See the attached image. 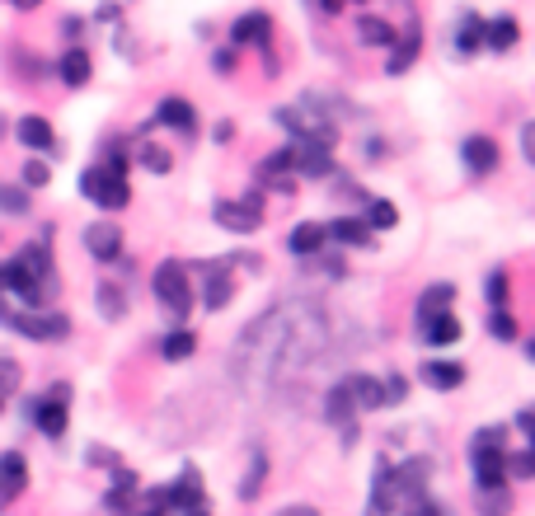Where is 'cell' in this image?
I'll use <instances>...</instances> for the list:
<instances>
[{"instance_id":"6da1fadb","label":"cell","mask_w":535,"mask_h":516,"mask_svg":"<svg viewBox=\"0 0 535 516\" xmlns=\"http://www.w3.org/2000/svg\"><path fill=\"white\" fill-rule=\"evenodd\" d=\"M0 324L5 329H15V334L33 338V343H57V338L71 334V319L62 310H0Z\"/></svg>"},{"instance_id":"7a4b0ae2","label":"cell","mask_w":535,"mask_h":516,"mask_svg":"<svg viewBox=\"0 0 535 516\" xmlns=\"http://www.w3.org/2000/svg\"><path fill=\"white\" fill-rule=\"evenodd\" d=\"M470 470H474V484L479 488H507V451H503V432H498V427L474 437Z\"/></svg>"},{"instance_id":"3957f363","label":"cell","mask_w":535,"mask_h":516,"mask_svg":"<svg viewBox=\"0 0 535 516\" xmlns=\"http://www.w3.org/2000/svg\"><path fill=\"white\" fill-rule=\"evenodd\" d=\"M80 193L94 202V207H108V212H118V207H127V198H132V188H127V174L113 165H94L80 174Z\"/></svg>"},{"instance_id":"277c9868","label":"cell","mask_w":535,"mask_h":516,"mask_svg":"<svg viewBox=\"0 0 535 516\" xmlns=\"http://www.w3.org/2000/svg\"><path fill=\"white\" fill-rule=\"evenodd\" d=\"M151 287H155V301L165 305V310H174V315H184L188 305H193V287H188V268H184V263H160Z\"/></svg>"},{"instance_id":"5b68a950","label":"cell","mask_w":535,"mask_h":516,"mask_svg":"<svg viewBox=\"0 0 535 516\" xmlns=\"http://www.w3.org/2000/svg\"><path fill=\"white\" fill-rule=\"evenodd\" d=\"M66 404H71V385H52L43 399L29 404V418L43 437H62L66 432Z\"/></svg>"},{"instance_id":"8992f818","label":"cell","mask_w":535,"mask_h":516,"mask_svg":"<svg viewBox=\"0 0 535 516\" xmlns=\"http://www.w3.org/2000/svg\"><path fill=\"white\" fill-rule=\"evenodd\" d=\"M212 216H216V226H221V230L249 235V230L263 221V198H259V193H245L240 202H216Z\"/></svg>"},{"instance_id":"52a82bcc","label":"cell","mask_w":535,"mask_h":516,"mask_svg":"<svg viewBox=\"0 0 535 516\" xmlns=\"http://www.w3.org/2000/svg\"><path fill=\"white\" fill-rule=\"evenodd\" d=\"M230 296H235V282H230V258H216L202 268V305L207 310H226Z\"/></svg>"},{"instance_id":"ba28073f","label":"cell","mask_w":535,"mask_h":516,"mask_svg":"<svg viewBox=\"0 0 535 516\" xmlns=\"http://www.w3.org/2000/svg\"><path fill=\"white\" fill-rule=\"evenodd\" d=\"M85 249H90L99 263H113V258L123 254V230L108 226V221H99V226L85 230Z\"/></svg>"},{"instance_id":"9c48e42d","label":"cell","mask_w":535,"mask_h":516,"mask_svg":"<svg viewBox=\"0 0 535 516\" xmlns=\"http://www.w3.org/2000/svg\"><path fill=\"white\" fill-rule=\"evenodd\" d=\"M29 488V465H24V456H0V502H15L19 493Z\"/></svg>"},{"instance_id":"30bf717a","label":"cell","mask_w":535,"mask_h":516,"mask_svg":"<svg viewBox=\"0 0 535 516\" xmlns=\"http://www.w3.org/2000/svg\"><path fill=\"white\" fill-rule=\"evenodd\" d=\"M296 169L310 174V179H324V174H334V155L324 141H301L296 146Z\"/></svg>"},{"instance_id":"8fae6325","label":"cell","mask_w":535,"mask_h":516,"mask_svg":"<svg viewBox=\"0 0 535 516\" xmlns=\"http://www.w3.org/2000/svg\"><path fill=\"white\" fill-rule=\"evenodd\" d=\"M230 38H235V47H268V38H273V19H268V15H245V19H235Z\"/></svg>"},{"instance_id":"7c38bea8","label":"cell","mask_w":535,"mask_h":516,"mask_svg":"<svg viewBox=\"0 0 535 516\" xmlns=\"http://www.w3.org/2000/svg\"><path fill=\"white\" fill-rule=\"evenodd\" d=\"M446 301H456V287H451V282H437V287L423 291V296H418V329H428L437 315H446Z\"/></svg>"},{"instance_id":"4fadbf2b","label":"cell","mask_w":535,"mask_h":516,"mask_svg":"<svg viewBox=\"0 0 535 516\" xmlns=\"http://www.w3.org/2000/svg\"><path fill=\"white\" fill-rule=\"evenodd\" d=\"M460 155H465L470 174H493V169H498V146H493L489 137H470L460 146Z\"/></svg>"},{"instance_id":"5bb4252c","label":"cell","mask_w":535,"mask_h":516,"mask_svg":"<svg viewBox=\"0 0 535 516\" xmlns=\"http://www.w3.org/2000/svg\"><path fill=\"white\" fill-rule=\"evenodd\" d=\"M399 502V484H395V470L381 465L376 470V488H371V516H390Z\"/></svg>"},{"instance_id":"9a60e30c","label":"cell","mask_w":535,"mask_h":516,"mask_svg":"<svg viewBox=\"0 0 535 516\" xmlns=\"http://www.w3.org/2000/svg\"><path fill=\"white\" fill-rule=\"evenodd\" d=\"M352 413H357V404H352V390H348V380H338L334 390L324 395V418L338 427H348L352 423Z\"/></svg>"},{"instance_id":"2e32d148","label":"cell","mask_w":535,"mask_h":516,"mask_svg":"<svg viewBox=\"0 0 535 516\" xmlns=\"http://www.w3.org/2000/svg\"><path fill=\"white\" fill-rule=\"evenodd\" d=\"M19 141H24L29 151H52V146H57V137H52V127H47V118H38V113H29V118H19Z\"/></svg>"},{"instance_id":"e0dca14e","label":"cell","mask_w":535,"mask_h":516,"mask_svg":"<svg viewBox=\"0 0 535 516\" xmlns=\"http://www.w3.org/2000/svg\"><path fill=\"white\" fill-rule=\"evenodd\" d=\"M418 376L428 380L432 390H456L460 380H465V366L460 362H423V371Z\"/></svg>"},{"instance_id":"ac0fdd59","label":"cell","mask_w":535,"mask_h":516,"mask_svg":"<svg viewBox=\"0 0 535 516\" xmlns=\"http://www.w3.org/2000/svg\"><path fill=\"white\" fill-rule=\"evenodd\" d=\"M324 240H329V230H324L320 226V221H306V226H296V230H291V254H301V258H306V254H320V249H324Z\"/></svg>"},{"instance_id":"d6986e66","label":"cell","mask_w":535,"mask_h":516,"mask_svg":"<svg viewBox=\"0 0 535 516\" xmlns=\"http://www.w3.org/2000/svg\"><path fill=\"white\" fill-rule=\"evenodd\" d=\"M348 390H352V404H357V409H381L385 404V390L376 376H348Z\"/></svg>"},{"instance_id":"ffe728a7","label":"cell","mask_w":535,"mask_h":516,"mask_svg":"<svg viewBox=\"0 0 535 516\" xmlns=\"http://www.w3.org/2000/svg\"><path fill=\"white\" fill-rule=\"evenodd\" d=\"M137 502V474L132 470H118L113 474V488H108V507L118 516H127V507Z\"/></svg>"},{"instance_id":"44dd1931","label":"cell","mask_w":535,"mask_h":516,"mask_svg":"<svg viewBox=\"0 0 535 516\" xmlns=\"http://www.w3.org/2000/svg\"><path fill=\"white\" fill-rule=\"evenodd\" d=\"M193 104H184V99H165V104L155 108V122H165V127H179V132H193Z\"/></svg>"},{"instance_id":"7402d4cb","label":"cell","mask_w":535,"mask_h":516,"mask_svg":"<svg viewBox=\"0 0 535 516\" xmlns=\"http://www.w3.org/2000/svg\"><path fill=\"white\" fill-rule=\"evenodd\" d=\"M324 230H329L338 244H371V226L357 221V216H338L334 226H324Z\"/></svg>"},{"instance_id":"603a6c76","label":"cell","mask_w":535,"mask_h":516,"mask_svg":"<svg viewBox=\"0 0 535 516\" xmlns=\"http://www.w3.org/2000/svg\"><path fill=\"white\" fill-rule=\"evenodd\" d=\"M57 71H62L66 85H85V80H90V52H85V47H71Z\"/></svg>"},{"instance_id":"cb8c5ba5","label":"cell","mask_w":535,"mask_h":516,"mask_svg":"<svg viewBox=\"0 0 535 516\" xmlns=\"http://www.w3.org/2000/svg\"><path fill=\"white\" fill-rule=\"evenodd\" d=\"M512 43H517V19H489V24H484V47L507 52Z\"/></svg>"},{"instance_id":"d4e9b609","label":"cell","mask_w":535,"mask_h":516,"mask_svg":"<svg viewBox=\"0 0 535 516\" xmlns=\"http://www.w3.org/2000/svg\"><path fill=\"white\" fill-rule=\"evenodd\" d=\"M193 348H198V338L188 334V329H174V334H165V343H160V357H165V362H184V357H193Z\"/></svg>"},{"instance_id":"484cf974","label":"cell","mask_w":535,"mask_h":516,"mask_svg":"<svg viewBox=\"0 0 535 516\" xmlns=\"http://www.w3.org/2000/svg\"><path fill=\"white\" fill-rule=\"evenodd\" d=\"M357 38H362V43H371V47H385V43H395V29H390L385 19L362 15V19H357Z\"/></svg>"},{"instance_id":"4316f807","label":"cell","mask_w":535,"mask_h":516,"mask_svg":"<svg viewBox=\"0 0 535 516\" xmlns=\"http://www.w3.org/2000/svg\"><path fill=\"white\" fill-rule=\"evenodd\" d=\"M484 47V19L470 15V19H460V29H456V52H479Z\"/></svg>"},{"instance_id":"83f0119b","label":"cell","mask_w":535,"mask_h":516,"mask_svg":"<svg viewBox=\"0 0 535 516\" xmlns=\"http://www.w3.org/2000/svg\"><path fill=\"white\" fill-rule=\"evenodd\" d=\"M418 43H423V38H418V29L404 33V38H399V52L390 57V66H385V71H390V76H399V71H409L413 57H418Z\"/></svg>"},{"instance_id":"f1b7e54d","label":"cell","mask_w":535,"mask_h":516,"mask_svg":"<svg viewBox=\"0 0 535 516\" xmlns=\"http://www.w3.org/2000/svg\"><path fill=\"white\" fill-rule=\"evenodd\" d=\"M423 338H428L432 348H446V343H456V338H460V324L451 315H437L428 329H423Z\"/></svg>"},{"instance_id":"f546056e","label":"cell","mask_w":535,"mask_h":516,"mask_svg":"<svg viewBox=\"0 0 535 516\" xmlns=\"http://www.w3.org/2000/svg\"><path fill=\"white\" fill-rule=\"evenodd\" d=\"M296 169V146H282L259 165V179H273V174H291Z\"/></svg>"},{"instance_id":"4dcf8cb0","label":"cell","mask_w":535,"mask_h":516,"mask_svg":"<svg viewBox=\"0 0 535 516\" xmlns=\"http://www.w3.org/2000/svg\"><path fill=\"white\" fill-rule=\"evenodd\" d=\"M263 474H268V456H263V451H254V456H249V479L240 484V498H259Z\"/></svg>"},{"instance_id":"1f68e13d","label":"cell","mask_w":535,"mask_h":516,"mask_svg":"<svg viewBox=\"0 0 535 516\" xmlns=\"http://www.w3.org/2000/svg\"><path fill=\"white\" fill-rule=\"evenodd\" d=\"M489 334L498 338V343H512V338H517V319L507 315V310H493V315H489Z\"/></svg>"},{"instance_id":"d6a6232c","label":"cell","mask_w":535,"mask_h":516,"mask_svg":"<svg viewBox=\"0 0 535 516\" xmlns=\"http://www.w3.org/2000/svg\"><path fill=\"white\" fill-rule=\"evenodd\" d=\"M395 221H399L395 202H371V212H367V226H371V230H390Z\"/></svg>"},{"instance_id":"836d02e7","label":"cell","mask_w":535,"mask_h":516,"mask_svg":"<svg viewBox=\"0 0 535 516\" xmlns=\"http://www.w3.org/2000/svg\"><path fill=\"white\" fill-rule=\"evenodd\" d=\"M0 212L24 216L29 212V193H24V188H0Z\"/></svg>"},{"instance_id":"e575fe53","label":"cell","mask_w":535,"mask_h":516,"mask_svg":"<svg viewBox=\"0 0 535 516\" xmlns=\"http://www.w3.org/2000/svg\"><path fill=\"white\" fill-rule=\"evenodd\" d=\"M479 493H484V498H479V512H484V516H503L507 502H512L503 488H479Z\"/></svg>"},{"instance_id":"d590c367","label":"cell","mask_w":535,"mask_h":516,"mask_svg":"<svg viewBox=\"0 0 535 516\" xmlns=\"http://www.w3.org/2000/svg\"><path fill=\"white\" fill-rule=\"evenodd\" d=\"M141 165L151 169V174H169V151H160V146H141Z\"/></svg>"},{"instance_id":"8d00e7d4","label":"cell","mask_w":535,"mask_h":516,"mask_svg":"<svg viewBox=\"0 0 535 516\" xmlns=\"http://www.w3.org/2000/svg\"><path fill=\"white\" fill-rule=\"evenodd\" d=\"M47 179H52V169H47L43 160H29V165H24V188H43Z\"/></svg>"},{"instance_id":"74e56055","label":"cell","mask_w":535,"mask_h":516,"mask_svg":"<svg viewBox=\"0 0 535 516\" xmlns=\"http://www.w3.org/2000/svg\"><path fill=\"white\" fill-rule=\"evenodd\" d=\"M99 305H104L108 319H118V315H123V291H118V287H104V291H99Z\"/></svg>"},{"instance_id":"f35d334b","label":"cell","mask_w":535,"mask_h":516,"mask_svg":"<svg viewBox=\"0 0 535 516\" xmlns=\"http://www.w3.org/2000/svg\"><path fill=\"white\" fill-rule=\"evenodd\" d=\"M381 390H385V404H399V399L409 395V380H404V376H385Z\"/></svg>"},{"instance_id":"ab89813d","label":"cell","mask_w":535,"mask_h":516,"mask_svg":"<svg viewBox=\"0 0 535 516\" xmlns=\"http://www.w3.org/2000/svg\"><path fill=\"white\" fill-rule=\"evenodd\" d=\"M19 385V371H15V362H0V404L10 399V390Z\"/></svg>"},{"instance_id":"60d3db41","label":"cell","mask_w":535,"mask_h":516,"mask_svg":"<svg viewBox=\"0 0 535 516\" xmlns=\"http://www.w3.org/2000/svg\"><path fill=\"white\" fill-rule=\"evenodd\" d=\"M517 427L526 432V437H531V451H526V456L535 460V404H531V409H521V413H517Z\"/></svg>"},{"instance_id":"b9f144b4","label":"cell","mask_w":535,"mask_h":516,"mask_svg":"<svg viewBox=\"0 0 535 516\" xmlns=\"http://www.w3.org/2000/svg\"><path fill=\"white\" fill-rule=\"evenodd\" d=\"M503 291H507V273H493L489 277V301H493V310H503Z\"/></svg>"},{"instance_id":"7bdbcfd3","label":"cell","mask_w":535,"mask_h":516,"mask_svg":"<svg viewBox=\"0 0 535 516\" xmlns=\"http://www.w3.org/2000/svg\"><path fill=\"white\" fill-rule=\"evenodd\" d=\"M521 155L535 165V122H526V127H521Z\"/></svg>"},{"instance_id":"ee69618b","label":"cell","mask_w":535,"mask_h":516,"mask_svg":"<svg viewBox=\"0 0 535 516\" xmlns=\"http://www.w3.org/2000/svg\"><path fill=\"white\" fill-rule=\"evenodd\" d=\"M409 516H442V512H437V507H432L428 498H418V502H413V512H409Z\"/></svg>"},{"instance_id":"f6af8a7d","label":"cell","mask_w":535,"mask_h":516,"mask_svg":"<svg viewBox=\"0 0 535 516\" xmlns=\"http://www.w3.org/2000/svg\"><path fill=\"white\" fill-rule=\"evenodd\" d=\"M277 516H320V512H315V507H282Z\"/></svg>"},{"instance_id":"bcb514c9","label":"cell","mask_w":535,"mask_h":516,"mask_svg":"<svg viewBox=\"0 0 535 516\" xmlns=\"http://www.w3.org/2000/svg\"><path fill=\"white\" fill-rule=\"evenodd\" d=\"M315 5H320L324 15H338V10H343V0H315Z\"/></svg>"},{"instance_id":"7dc6e473","label":"cell","mask_w":535,"mask_h":516,"mask_svg":"<svg viewBox=\"0 0 535 516\" xmlns=\"http://www.w3.org/2000/svg\"><path fill=\"white\" fill-rule=\"evenodd\" d=\"M15 5H19V10H33V5H38V0H15Z\"/></svg>"},{"instance_id":"c3c4849f","label":"cell","mask_w":535,"mask_h":516,"mask_svg":"<svg viewBox=\"0 0 535 516\" xmlns=\"http://www.w3.org/2000/svg\"><path fill=\"white\" fill-rule=\"evenodd\" d=\"M526 357H531V362H535V338H531V343H526Z\"/></svg>"}]
</instances>
